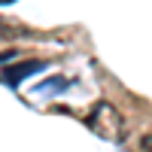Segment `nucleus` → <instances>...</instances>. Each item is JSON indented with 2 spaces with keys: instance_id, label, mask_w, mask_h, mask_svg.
Instances as JSON below:
<instances>
[{
  "instance_id": "f257e3e1",
  "label": "nucleus",
  "mask_w": 152,
  "mask_h": 152,
  "mask_svg": "<svg viewBox=\"0 0 152 152\" xmlns=\"http://www.w3.org/2000/svg\"><path fill=\"white\" fill-rule=\"evenodd\" d=\"M88 128L97 137H104L107 143H122L125 140V122L119 116V110L113 104H97L88 116Z\"/></svg>"
},
{
  "instance_id": "f03ea898",
  "label": "nucleus",
  "mask_w": 152,
  "mask_h": 152,
  "mask_svg": "<svg viewBox=\"0 0 152 152\" xmlns=\"http://www.w3.org/2000/svg\"><path fill=\"white\" fill-rule=\"evenodd\" d=\"M140 146H143V149H152V134H146V137H143Z\"/></svg>"
},
{
  "instance_id": "7ed1b4c3",
  "label": "nucleus",
  "mask_w": 152,
  "mask_h": 152,
  "mask_svg": "<svg viewBox=\"0 0 152 152\" xmlns=\"http://www.w3.org/2000/svg\"><path fill=\"white\" fill-rule=\"evenodd\" d=\"M9 3H15V0H0V6H9Z\"/></svg>"
}]
</instances>
